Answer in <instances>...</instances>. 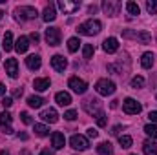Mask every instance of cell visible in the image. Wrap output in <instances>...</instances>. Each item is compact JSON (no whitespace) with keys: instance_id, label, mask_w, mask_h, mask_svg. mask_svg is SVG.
<instances>
[{"instance_id":"cell-29","label":"cell","mask_w":157,"mask_h":155,"mask_svg":"<svg viewBox=\"0 0 157 155\" xmlns=\"http://www.w3.org/2000/svg\"><path fill=\"white\" fill-rule=\"evenodd\" d=\"M126 9H128V13H130L132 17H135V15H139V13H141L139 6H137L135 2H126Z\"/></svg>"},{"instance_id":"cell-31","label":"cell","mask_w":157,"mask_h":155,"mask_svg":"<svg viewBox=\"0 0 157 155\" xmlns=\"http://www.w3.org/2000/svg\"><path fill=\"white\" fill-rule=\"evenodd\" d=\"M35 133H37L39 137H46V135L49 133V128L44 126V124H35Z\"/></svg>"},{"instance_id":"cell-20","label":"cell","mask_w":157,"mask_h":155,"mask_svg":"<svg viewBox=\"0 0 157 155\" xmlns=\"http://www.w3.org/2000/svg\"><path fill=\"white\" fill-rule=\"evenodd\" d=\"M51 142H53V148L60 150V148H64V144H66V139H64V135H62L60 131H55V133L51 135Z\"/></svg>"},{"instance_id":"cell-41","label":"cell","mask_w":157,"mask_h":155,"mask_svg":"<svg viewBox=\"0 0 157 155\" xmlns=\"http://www.w3.org/2000/svg\"><path fill=\"white\" fill-rule=\"evenodd\" d=\"M97 135H99V131H97L95 128H90V130H88V137H91V139H95Z\"/></svg>"},{"instance_id":"cell-40","label":"cell","mask_w":157,"mask_h":155,"mask_svg":"<svg viewBox=\"0 0 157 155\" xmlns=\"http://www.w3.org/2000/svg\"><path fill=\"white\" fill-rule=\"evenodd\" d=\"M148 119H150L152 124H157V112H150L148 113Z\"/></svg>"},{"instance_id":"cell-39","label":"cell","mask_w":157,"mask_h":155,"mask_svg":"<svg viewBox=\"0 0 157 155\" xmlns=\"http://www.w3.org/2000/svg\"><path fill=\"white\" fill-rule=\"evenodd\" d=\"M11 104H13V99H11V97H4V99H2V106H4V108H9Z\"/></svg>"},{"instance_id":"cell-51","label":"cell","mask_w":157,"mask_h":155,"mask_svg":"<svg viewBox=\"0 0 157 155\" xmlns=\"http://www.w3.org/2000/svg\"><path fill=\"white\" fill-rule=\"evenodd\" d=\"M2 15H4V11H2V9H0V18H2Z\"/></svg>"},{"instance_id":"cell-23","label":"cell","mask_w":157,"mask_h":155,"mask_svg":"<svg viewBox=\"0 0 157 155\" xmlns=\"http://www.w3.org/2000/svg\"><path fill=\"white\" fill-rule=\"evenodd\" d=\"M143 150L146 155H157V144L154 141H144L143 142Z\"/></svg>"},{"instance_id":"cell-50","label":"cell","mask_w":157,"mask_h":155,"mask_svg":"<svg viewBox=\"0 0 157 155\" xmlns=\"http://www.w3.org/2000/svg\"><path fill=\"white\" fill-rule=\"evenodd\" d=\"M20 155H31V153H29V152H26V150H24V152H22V153H20Z\"/></svg>"},{"instance_id":"cell-25","label":"cell","mask_w":157,"mask_h":155,"mask_svg":"<svg viewBox=\"0 0 157 155\" xmlns=\"http://www.w3.org/2000/svg\"><path fill=\"white\" fill-rule=\"evenodd\" d=\"M2 46H4V49H6V51H11V49H13V35H11V31H6Z\"/></svg>"},{"instance_id":"cell-26","label":"cell","mask_w":157,"mask_h":155,"mask_svg":"<svg viewBox=\"0 0 157 155\" xmlns=\"http://www.w3.org/2000/svg\"><path fill=\"white\" fill-rule=\"evenodd\" d=\"M44 102H46V100H44L42 97H37V95H31V97L28 99V104H29V108H40Z\"/></svg>"},{"instance_id":"cell-5","label":"cell","mask_w":157,"mask_h":155,"mask_svg":"<svg viewBox=\"0 0 157 155\" xmlns=\"http://www.w3.org/2000/svg\"><path fill=\"white\" fill-rule=\"evenodd\" d=\"M82 108H84L90 115H97V113H101V100L90 97V99H86V100L82 102Z\"/></svg>"},{"instance_id":"cell-35","label":"cell","mask_w":157,"mask_h":155,"mask_svg":"<svg viewBox=\"0 0 157 155\" xmlns=\"http://www.w3.org/2000/svg\"><path fill=\"white\" fill-rule=\"evenodd\" d=\"M146 9H148L150 15H155L157 13V0H148L146 2Z\"/></svg>"},{"instance_id":"cell-8","label":"cell","mask_w":157,"mask_h":155,"mask_svg":"<svg viewBox=\"0 0 157 155\" xmlns=\"http://www.w3.org/2000/svg\"><path fill=\"white\" fill-rule=\"evenodd\" d=\"M68 86L75 91V93H86V89H88V84L82 80V78H78V77H71L70 80H68Z\"/></svg>"},{"instance_id":"cell-10","label":"cell","mask_w":157,"mask_h":155,"mask_svg":"<svg viewBox=\"0 0 157 155\" xmlns=\"http://www.w3.org/2000/svg\"><path fill=\"white\" fill-rule=\"evenodd\" d=\"M102 9H104L106 15L113 17V15H117L119 9H121V2L119 0H104L102 2Z\"/></svg>"},{"instance_id":"cell-16","label":"cell","mask_w":157,"mask_h":155,"mask_svg":"<svg viewBox=\"0 0 157 155\" xmlns=\"http://www.w3.org/2000/svg\"><path fill=\"white\" fill-rule=\"evenodd\" d=\"M102 49L106 51V53H115L119 49V42L117 39H113V37H110V39H106L102 42Z\"/></svg>"},{"instance_id":"cell-15","label":"cell","mask_w":157,"mask_h":155,"mask_svg":"<svg viewBox=\"0 0 157 155\" xmlns=\"http://www.w3.org/2000/svg\"><path fill=\"white\" fill-rule=\"evenodd\" d=\"M40 119H42V120H46V122L55 124V122L59 120V113H57L53 108H48V110H44V112L40 113Z\"/></svg>"},{"instance_id":"cell-1","label":"cell","mask_w":157,"mask_h":155,"mask_svg":"<svg viewBox=\"0 0 157 155\" xmlns=\"http://www.w3.org/2000/svg\"><path fill=\"white\" fill-rule=\"evenodd\" d=\"M101 29H102L101 22H99V20H93V18H91V20L82 22V24L77 28L78 35H86V37H93V35L101 33Z\"/></svg>"},{"instance_id":"cell-13","label":"cell","mask_w":157,"mask_h":155,"mask_svg":"<svg viewBox=\"0 0 157 155\" xmlns=\"http://www.w3.org/2000/svg\"><path fill=\"white\" fill-rule=\"evenodd\" d=\"M57 6H59V9L62 13H75L78 7H80V2H66V0H60V2H57Z\"/></svg>"},{"instance_id":"cell-45","label":"cell","mask_w":157,"mask_h":155,"mask_svg":"<svg viewBox=\"0 0 157 155\" xmlns=\"http://www.w3.org/2000/svg\"><path fill=\"white\" fill-rule=\"evenodd\" d=\"M119 131H121V126H115V128L112 130V133H113V135H119Z\"/></svg>"},{"instance_id":"cell-44","label":"cell","mask_w":157,"mask_h":155,"mask_svg":"<svg viewBox=\"0 0 157 155\" xmlns=\"http://www.w3.org/2000/svg\"><path fill=\"white\" fill-rule=\"evenodd\" d=\"M40 155H53V150H49V148H44V150L40 152Z\"/></svg>"},{"instance_id":"cell-12","label":"cell","mask_w":157,"mask_h":155,"mask_svg":"<svg viewBox=\"0 0 157 155\" xmlns=\"http://www.w3.org/2000/svg\"><path fill=\"white\" fill-rule=\"evenodd\" d=\"M4 68H6V73H7L11 78L18 77V62H17V59H7Z\"/></svg>"},{"instance_id":"cell-43","label":"cell","mask_w":157,"mask_h":155,"mask_svg":"<svg viewBox=\"0 0 157 155\" xmlns=\"http://www.w3.org/2000/svg\"><path fill=\"white\" fill-rule=\"evenodd\" d=\"M13 97H22V88H17V89H13Z\"/></svg>"},{"instance_id":"cell-32","label":"cell","mask_w":157,"mask_h":155,"mask_svg":"<svg viewBox=\"0 0 157 155\" xmlns=\"http://www.w3.org/2000/svg\"><path fill=\"white\" fill-rule=\"evenodd\" d=\"M144 131H146V135H148V137L157 139V126H155V124H146V126H144Z\"/></svg>"},{"instance_id":"cell-33","label":"cell","mask_w":157,"mask_h":155,"mask_svg":"<svg viewBox=\"0 0 157 155\" xmlns=\"http://www.w3.org/2000/svg\"><path fill=\"white\" fill-rule=\"evenodd\" d=\"M132 142H133V141H132L130 135H121V137H119V144H121L122 148H130Z\"/></svg>"},{"instance_id":"cell-27","label":"cell","mask_w":157,"mask_h":155,"mask_svg":"<svg viewBox=\"0 0 157 155\" xmlns=\"http://www.w3.org/2000/svg\"><path fill=\"white\" fill-rule=\"evenodd\" d=\"M97 153L99 155H112V144L110 142H101L97 146Z\"/></svg>"},{"instance_id":"cell-3","label":"cell","mask_w":157,"mask_h":155,"mask_svg":"<svg viewBox=\"0 0 157 155\" xmlns=\"http://www.w3.org/2000/svg\"><path fill=\"white\" fill-rule=\"evenodd\" d=\"M15 15H17L18 20H31V18H35L39 13H37V9L31 7V6H22V7H17V9H15Z\"/></svg>"},{"instance_id":"cell-2","label":"cell","mask_w":157,"mask_h":155,"mask_svg":"<svg viewBox=\"0 0 157 155\" xmlns=\"http://www.w3.org/2000/svg\"><path fill=\"white\" fill-rule=\"evenodd\" d=\"M95 91H97L99 95H104V97L113 95V93H115V84H113L112 80H108V78H101V80H97V84H95Z\"/></svg>"},{"instance_id":"cell-22","label":"cell","mask_w":157,"mask_h":155,"mask_svg":"<svg viewBox=\"0 0 157 155\" xmlns=\"http://www.w3.org/2000/svg\"><path fill=\"white\" fill-rule=\"evenodd\" d=\"M49 86H51V80L49 78H35V82H33V88L37 91H46Z\"/></svg>"},{"instance_id":"cell-38","label":"cell","mask_w":157,"mask_h":155,"mask_svg":"<svg viewBox=\"0 0 157 155\" xmlns=\"http://www.w3.org/2000/svg\"><path fill=\"white\" fill-rule=\"evenodd\" d=\"M64 119H66V120H75V119H77V112H75V110L66 112V113H64Z\"/></svg>"},{"instance_id":"cell-46","label":"cell","mask_w":157,"mask_h":155,"mask_svg":"<svg viewBox=\"0 0 157 155\" xmlns=\"http://www.w3.org/2000/svg\"><path fill=\"white\" fill-rule=\"evenodd\" d=\"M4 93H6V86L0 84V97H4Z\"/></svg>"},{"instance_id":"cell-48","label":"cell","mask_w":157,"mask_h":155,"mask_svg":"<svg viewBox=\"0 0 157 155\" xmlns=\"http://www.w3.org/2000/svg\"><path fill=\"white\" fill-rule=\"evenodd\" d=\"M18 137H20L22 141H26V139H28V135H26V133H18Z\"/></svg>"},{"instance_id":"cell-21","label":"cell","mask_w":157,"mask_h":155,"mask_svg":"<svg viewBox=\"0 0 157 155\" xmlns=\"http://www.w3.org/2000/svg\"><path fill=\"white\" fill-rule=\"evenodd\" d=\"M28 47H29V39H28V37H18L17 44H15V49H17L18 53H26Z\"/></svg>"},{"instance_id":"cell-14","label":"cell","mask_w":157,"mask_h":155,"mask_svg":"<svg viewBox=\"0 0 157 155\" xmlns=\"http://www.w3.org/2000/svg\"><path fill=\"white\" fill-rule=\"evenodd\" d=\"M9 124H11V115H9L7 112H2V113H0V126H2V131L7 133V135L13 133V128H11Z\"/></svg>"},{"instance_id":"cell-6","label":"cell","mask_w":157,"mask_h":155,"mask_svg":"<svg viewBox=\"0 0 157 155\" xmlns=\"http://www.w3.org/2000/svg\"><path fill=\"white\" fill-rule=\"evenodd\" d=\"M122 110H124V113H128V115H137V113H141L143 106H141L135 99H126V100L122 102Z\"/></svg>"},{"instance_id":"cell-42","label":"cell","mask_w":157,"mask_h":155,"mask_svg":"<svg viewBox=\"0 0 157 155\" xmlns=\"http://www.w3.org/2000/svg\"><path fill=\"white\" fill-rule=\"evenodd\" d=\"M29 39L33 40V42H39V40H40V35H39V33H37V31H33V33L29 35Z\"/></svg>"},{"instance_id":"cell-47","label":"cell","mask_w":157,"mask_h":155,"mask_svg":"<svg viewBox=\"0 0 157 155\" xmlns=\"http://www.w3.org/2000/svg\"><path fill=\"white\" fill-rule=\"evenodd\" d=\"M88 11H90V13H95V11H97V6H90Z\"/></svg>"},{"instance_id":"cell-30","label":"cell","mask_w":157,"mask_h":155,"mask_svg":"<svg viewBox=\"0 0 157 155\" xmlns=\"http://www.w3.org/2000/svg\"><path fill=\"white\" fill-rule=\"evenodd\" d=\"M93 51H95V49H93L91 44H84V47H82V55H84L86 60H90V59L93 57Z\"/></svg>"},{"instance_id":"cell-4","label":"cell","mask_w":157,"mask_h":155,"mask_svg":"<svg viewBox=\"0 0 157 155\" xmlns=\"http://www.w3.org/2000/svg\"><path fill=\"white\" fill-rule=\"evenodd\" d=\"M70 144H71V148L73 150H78V152H84V150H88L90 148V142H88V139L84 137V135H71V139H70Z\"/></svg>"},{"instance_id":"cell-18","label":"cell","mask_w":157,"mask_h":155,"mask_svg":"<svg viewBox=\"0 0 157 155\" xmlns=\"http://www.w3.org/2000/svg\"><path fill=\"white\" fill-rule=\"evenodd\" d=\"M26 66H28L31 71H35V70H39L40 66H42V60H40L39 55H29V57L26 59Z\"/></svg>"},{"instance_id":"cell-9","label":"cell","mask_w":157,"mask_h":155,"mask_svg":"<svg viewBox=\"0 0 157 155\" xmlns=\"http://www.w3.org/2000/svg\"><path fill=\"white\" fill-rule=\"evenodd\" d=\"M46 40L49 46H59L60 44V29L59 28H48L46 29Z\"/></svg>"},{"instance_id":"cell-7","label":"cell","mask_w":157,"mask_h":155,"mask_svg":"<svg viewBox=\"0 0 157 155\" xmlns=\"http://www.w3.org/2000/svg\"><path fill=\"white\" fill-rule=\"evenodd\" d=\"M122 37H124V39H135V40H139V42H143V44H148V42L152 40L150 33H146V31H141V33H137V31L124 29V31H122Z\"/></svg>"},{"instance_id":"cell-34","label":"cell","mask_w":157,"mask_h":155,"mask_svg":"<svg viewBox=\"0 0 157 155\" xmlns=\"http://www.w3.org/2000/svg\"><path fill=\"white\" fill-rule=\"evenodd\" d=\"M130 84H132V88H133V89H139V88H143V86H144V78H143V77H133Z\"/></svg>"},{"instance_id":"cell-49","label":"cell","mask_w":157,"mask_h":155,"mask_svg":"<svg viewBox=\"0 0 157 155\" xmlns=\"http://www.w3.org/2000/svg\"><path fill=\"white\" fill-rule=\"evenodd\" d=\"M0 155H9V153H7L6 150H2V152H0Z\"/></svg>"},{"instance_id":"cell-11","label":"cell","mask_w":157,"mask_h":155,"mask_svg":"<svg viewBox=\"0 0 157 155\" xmlns=\"http://www.w3.org/2000/svg\"><path fill=\"white\" fill-rule=\"evenodd\" d=\"M51 68H53L55 71L62 73V71L68 68V60H66L62 55H53V57H51Z\"/></svg>"},{"instance_id":"cell-24","label":"cell","mask_w":157,"mask_h":155,"mask_svg":"<svg viewBox=\"0 0 157 155\" xmlns=\"http://www.w3.org/2000/svg\"><path fill=\"white\" fill-rule=\"evenodd\" d=\"M141 66L146 68V70H150V68L154 66V55H152V53H144V55L141 57Z\"/></svg>"},{"instance_id":"cell-36","label":"cell","mask_w":157,"mask_h":155,"mask_svg":"<svg viewBox=\"0 0 157 155\" xmlns=\"http://www.w3.org/2000/svg\"><path fill=\"white\" fill-rule=\"evenodd\" d=\"M95 117H97V124H99L101 128H104V126H106V115L101 112V113H97Z\"/></svg>"},{"instance_id":"cell-28","label":"cell","mask_w":157,"mask_h":155,"mask_svg":"<svg viewBox=\"0 0 157 155\" xmlns=\"http://www.w3.org/2000/svg\"><path fill=\"white\" fill-rule=\"evenodd\" d=\"M78 46H80V40L77 37H71V39L68 40V49H70V53H75L78 49Z\"/></svg>"},{"instance_id":"cell-37","label":"cell","mask_w":157,"mask_h":155,"mask_svg":"<svg viewBox=\"0 0 157 155\" xmlns=\"http://www.w3.org/2000/svg\"><path fill=\"white\" fill-rule=\"evenodd\" d=\"M20 119H22V122H24V124H33L31 115H29V113H26V112H22V113H20Z\"/></svg>"},{"instance_id":"cell-19","label":"cell","mask_w":157,"mask_h":155,"mask_svg":"<svg viewBox=\"0 0 157 155\" xmlns=\"http://www.w3.org/2000/svg\"><path fill=\"white\" fill-rule=\"evenodd\" d=\"M55 100H57L59 106H70V104H71V97H70V93H66V91H59V93L55 95Z\"/></svg>"},{"instance_id":"cell-17","label":"cell","mask_w":157,"mask_h":155,"mask_svg":"<svg viewBox=\"0 0 157 155\" xmlns=\"http://www.w3.org/2000/svg\"><path fill=\"white\" fill-rule=\"evenodd\" d=\"M42 18H44L46 22H53V20L57 18V13H55V4H49V6H46V7H44Z\"/></svg>"}]
</instances>
